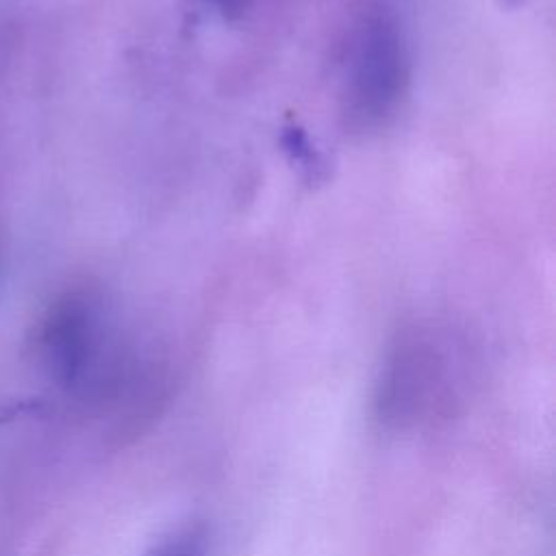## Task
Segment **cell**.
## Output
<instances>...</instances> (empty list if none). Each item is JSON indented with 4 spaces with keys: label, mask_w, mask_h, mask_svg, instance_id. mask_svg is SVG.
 Instances as JSON below:
<instances>
[{
    "label": "cell",
    "mask_w": 556,
    "mask_h": 556,
    "mask_svg": "<svg viewBox=\"0 0 556 556\" xmlns=\"http://www.w3.org/2000/svg\"><path fill=\"white\" fill-rule=\"evenodd\" d=\"M37 350L52 382L72 395L100 393L115 371V341L106 313L85 291L65 293L48 308Z\"/></svg>",
    "instance_id": "6da1fadb"
},
{
    "label": "cell",
    "mask_w": 556,
    "mask_h": 556,
    "mask_svg": "<svg viewBox=\"0 0 556 556\" xmlns=\"http://www.w3.org/2000/svg\"><path fill=\"white\" fill-rule=\"evenodd\" d=\"M408 46L395 13L369 9L358 22L345 72V115L356 128L384 124L408 85Z\"/></svg>",
    "instance_id": "7a4b0ae2"
},
{
    "label": "cell",
    "mask_w": 556,
    "mask_h": 556,
    "mask_svg": "<svg viewBox=\"0 0 556 556\" xmlns=\"http://www.w3.org/2000/svg\"><path fill=\"white\" fill-rule=\"evenodd\" d=\"M445 356L426 337H404L389 354L378 389L376 415L384 426L406 428L428 417L450 389Z\"/></svg>",
    "instance_id": "3957f363"
},
{
    "label": "cell",
    "mask_w": 556,
    "mask_h": 556,
    "mask_svg": "<svg viewBox=\"0 0 556 556\" xmlns=\"http://www.w3.org/2000/svg\"><path fill=\"white\" fill-rule=\"evenodd\" d=\"M206 526L202 521H187L161 534L141 556H206Z\"/></svg>",
    "instance_id": "277c9868"
}]
</instances>
